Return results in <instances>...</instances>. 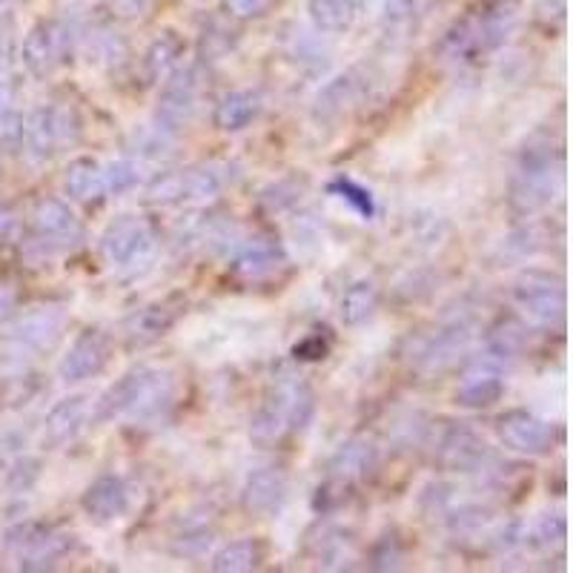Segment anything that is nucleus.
Returning <instances> with one entry per match:
<instances>
[{
	"label": "nucleus",
	"mask_w": 573,
	"mask_h": 573,
	"mask_svg": "<svg viewBox=\"0 0 573 573\" xmlns=\"http://www.w3.org/2000/svg\"><path fill=\"white\" fill-rule=\"evenodd\" d=\"M528 325L516 316H505L499 318L496 325L488 330V336H484V350H488V359L505 364L513 362V359H519V355L528 350Z\"/></svg>",
	"instance_id": "393cba45"
},
{
	"label": "nucleus",
	"mask_w": 573,
	"mask_h": 573,
	"mask_svg": "<svg viewBox=\"0 0 573 573\" xmlns=\"http://www.w3.org/2000/svg\"><path fill=\"white\" fill-rule=\"evenodd\" d=\"M327 341L321 336H307L293 348L295 359H304V362H318V359H327Z\"/></svg>",
	"instance_id": "a18cd8bd"
},
{
	"label": "nucleus",
	"mask_w": 573,
	"mask_h": 573,
	"mask_svg": "<svg viewBox=\"0 0 573 573\" xmlns=\"http://www.w3.org/2000/svg\"><path fill=\"white\" fill-rule=\"evenodd\" d=\"M378 468V447L373 438L353 436L344 445L336 447V453L327 461V476L344 479V482H362Z\"/></svg>",
	"instance_id": "5701e85b"
},
{
	"label": "nucleus",
	"mask_w": 573,
	"mask_h": 573,
	"mask_svg": "<svg viewBox=\"0 0 573 573\" xmlns=\"http://www.w3.org/2000/svg\"><path fill=\"white\" fill-rule=\"evenodd\" d=\"M198 98H201L198 67H182L164 81L159 106H155V124L173 136L178 129H187L198 113Z\"/></svg>",
	"instance_id": "f8f14e48"
},
{
	"label": "nucleus",
	"mask_w": 573,
	"mask_h": 573,
	"mask_svg": "<svg viewBox=\"0 0 573 573\" xmlns=\"http://www.w3.org/2000/svg\"><path fill=\"white\" fill-rule=\"evenodd\" d=\"M261 562H265V548L258 539H235L212 557L210 568L215 573H247L261 568Z\"/></svg>",
	"instance_id": "f704fd0d"
},
{
	"label": "nucleus",
	"mask_w": 573,
	"mask_h": 573,
	"mask_svg": "<svg viewBox=\"0 0 573 573\" xmlns=\"http://www.w3.org/2000/svg\"><path fill=\"white\" fill-rule=\"evenodd\" d=\"M499 442L522 456H548L553 451V428L528 410H505L496 419Z\"/></svg>",
	"instance_id": "4468645a"
},
{
	"label": "nucleus",
	"mask_w": 573,
	"mask_h": 573,
	"mask_svg": "<svg viewBox=\"0 0 573 573\" xmlns=\"http://www.w3.org/2000/svg\"><path fill=\"white\" fill-rule=\"evenodd\" d=\"M63 330H67V309L58 304L32 307L9 318L7 330L0 336V350L12 362H30L55 350Z\"/></svg>",
	"instance_id": "20e7f679"
},
{
	"label": "nucleus",
	"mask_w": 573,
	"mask_h": 573,
	"mask_svg": "<svg viewBox=\"0 0 573 573\" xmlns=\"http://www.w3.org/2000/svg\"><path fill=\"white\" fill-rule=\"evenodd\" d=\"M21 233V221H17V212L0 207V244L12 242L15 235Z\"/></svg>",
	"instance_id": "09e8293b"
},
{
	"label": "nucleus",
	"mask_w": 573,
	"mask_h": 573,
	"mask_svg": "<svg viewBox=\"0 0 573 573\" xmlns=\"http://www.w3.org/2000/svg\"><path fill=\"white\" fill-rule=\"evenodd\" d=\"M38 470L40 465L35 459H17L15 465H12V470H9V488H12V491H30L32 482L38 479Z\"/></svg>",
	"instance_id": "37998d69"
},
{
	"label": "nucleus",
	"mask_w": 573,
	"mask_h": 573,
	"mask_svg": "<svg viewBox=\"0 0 573 573\" xmlns=\"http://www.w3.org/2000/svg\"><path fill=\"white\" fill-rule=\"evenodd\" d=\"M539 17L542 21H565V0H542L539 3Z\"/></svg>",
	"instance_id": "8fccbe9b"
},
{
	"label": "nucleus",
	"mask_w": 573,
	"mask_h": 573,
	"mask_svg": "<svg viewBox=\"0 0 573 573\" xmlns=\"http://www.w3.org/2000/svg\"><path fill=\"white\" fill-rule=\"evenodd\" d=\"M63 189L67 196L78 204H101L106 196V184H104V166L95 159H75L69 161L67 175H63Z\"/></svg>",
	"instance_id": "b1692460"
},
{
	"label": "nucleus",
	"mask_w": 573,
	"mask_h": 573,
	"mask_svg": "<svg viewBox=\"0 0 573 573\" xmlns=\"http://www.w3.org/2000/svg\"><path fill=\"white\" fill-rule=\"evenodd\" d=\"M113 355V341L98 327L78 332V339L69 344L67 355L58 364V376L63 385H81L86 378H95L104 373Z\"/></svg>",
	"instance_id": "ddd939ff"
},
{
	"label": "nucleus",
	"mask_w": 573,
	"mask_h": 573,
	"mask_svg": "<svg viewBox=\"0 0 573 573\" xmlns=\"http://www.w3.org/2000/svg\"><path fill=\"white\" fill-rule=\"evenodd\" d=\"M307 15L321 35H344L355 26L359 3L355 0H307Z\"/></svg>",
	"instance_id": "2f4dec72"
},
{
	"label": "nucleus",
	"mask_w": 573,
	"mask_h": 573,
	"mask_svg": "<svg viewBox=\"0 0 573 573\" xmlns=\"http://www.w3.org/2000/svg\"><path fill=\"white\" fill-rule=\"evenodd\" d=\"M258 109H261V101H258L256 92L249 90H233L221 95V101L215 104V113H212V124L221 129V132H242L249 124L256 121Z\"/></svg>",
	"instance_id": "c85d7f7f"
},
{
	"label": "nucleus",
	"mask_w": 573,
	"mask_h": 573,
	"mask_svg": "<svg viewBox=\"0 0 573 573\" xmlns=\"http://www.w3.org/2000/svg\"><path fill=\"white\" fill-rule=\"evenodd\" d=\"M72 44V30L61 21H38L21 44V63L32 78L46 81L61 67Z\"/></svg>",
	"instance_id": "9b49d317"
},
{
	"label": "nucleus",
	"mask_w": 573,
	"mask_h": 573,
	"mask_svg": "<svg viewBox=\"0 0 573 573\" xmlns=\"http://www.w3.org/2000/svg\"><path fill=\"white\" fill-rule=\"evenodd\" d=\"M90 419L92 405L86 396H67V399L55 401L52 410L44 419V447L63 451V447L72 445L81 436Z\"/></svg>",
	"instance_id": "a211bd4d"
},
{
	"label": "nucleus",
	"mask_w": 573,
	"mask_h": 573,
	"mask_svg": "<svg viewBox=\"0 0 573 573\" xmlns=\"http://www.w3.org/2000/svg\"><path fill=\"white\" fill-rule=\"evenodd\" d=\"M316 416V393L307 378L295 370H279L265 393L261 408L249 419V442L258 447H276L286 436L302 433Z\"/></svg>",
	"instance_id": "f257e3e1"
},
{
	"label": "nucleus",
	"mask_w": 573,
	"mask_h": 573,
	"mask_svg": "<svg viewBox=\"0 0 573 573\" xmlns=\"http://www.w3.org/2000/svg\"><path fill=\"white\" fill-rule=\"evenodd\" d=\"M233 46V32H226L219 21H212L201 35V52L207 55V61H215Z\"/></svg>",
	"instance_id": "a19ab883"
},
{
	"label": "nucleus",
	"mask_w": 573,
	"mask_h": 573,
	"mask_svg": "<svg viewBox=\"0 0 573 573\" xmlns=\"http://www.w3.org/2000/svg\"><path fill=\"white\" fill-rule=\"evenodd\" d=\"M32 233H35V247L55 253V249L72 247L81 238V224L67 201L44 198L32 210Z\"/></svg>",
	"instance_id": "2eb2a0df"
},
{
	"label": "nucleus",
	"mask_w": 573,
	"mask_h": 573,
	"mask_svg": "<svg viewBox=\"0 0 573 573\" xmlns=\"http://www.w3.org/2000/svg\"><path fill=\"white\" fill-rule=\"evenodd\" d=\"M75 545V536L46 525V522H17L3 536V548L21 571H52Z\"/></svg>",
	"instance_id": "39448f33"
},
{
	"label": "nucleus",
	"mask_w": 573,
	"mask_h": 573,
	"mask_svg": "<svg viewBox=\"0 0 573 573\" xmlns=\"http://www.w3.org/2000/svg\"><path fill=\"white\" fill-rule=\"evenodd\" d=\"M568 519L559 511L539 513L528 525H522V548L534 553H553L565 548Z\"/></svg>",
	"instance_id": "cd10ccee"
},
{
	"label": "nucleus",
	"mask_w": 573,
	"mask_h": 573,
	"mask_svg": "<svg viewBox=\"0 0 573 573\" xmlns=\"http://www.w3.org/2000/svg\"><path fill=\"white\" fill-rule=\"evenodd\" d=\"M559 192V152L545 138H530L519 152L507 204L516 215H536L553 204Z\"/></svg>",
	"instance_id": "7ed1b4c3"
},
{
	"label": "nucleus",
	"mask_w": 573,
	"mask_h": 573,
	"mask_svg": "<svg viewBox=\"0 0 573 573\" xmlns=\"http://www.w3.org/2000/svg\"><path fill=\"white\" fill-rule=\"evenodd\" d=\"M479 52H484L482 44V30H479V21L476 17H461L445 32V38H442V55H445V61L461 63L476 58Z\"/></svg>",
	"instance_id": "72a5a7b5"
},
{
	"label": "nucleus",
	"mask_w": 573,
	"mask_h": 573,
	"mask_svg": "<svg viewBox=\"0 0 573 573\" xmlns=\"http://www.w3.org/2000/svg\"><path fill=\"white\" fill-rule=\"evenodd\" d=\"M290 482L279 468H258L244 479L242 507L253 516H276L284 507Z\"/></svg>",
	"instance_id": "aec40b11"
},
{
	"label": "nucleus",
	"mask_w": 573,
	"mask_h": 573,
	"mask_svg": "<svg viewBox=\"0 0 573 573\" xmlns=\"http://www.w3.org/2000/svg\"><path fill=\"white\" fill-rule=\"evenodd\" d=\"M513 304L522 309V316L539 327H562L565 321V279L551 270L519 272L513 281Z\"/></svg>",
	"instance_id": "0eeeda50"
},
{
	"label": "nucleus",
	"mask_w": 573,
	"mask_h": 573,
	"mask_svg": "<svg viewBox=\"0 0 573 573\" xmlns=\"http://www.w3.org/2000/svg\"><path fill=\"white\" fill-rule=\"evenodd\" d=\"M233 182V169L230 164H196L182 169V184H184V201H210V198L221 196V189Z\"/></svg>",
	"instance_id": "bb28decb"
},
{
	"label": "nucleus",
	"mask_w": 573,
	"mask_h": 573,
	"mask_svg": "<svg viewBox=\"0 0 573 573\" xmlns=\"http://www.w3.org/2000/svg\"><path fill=\"white\" fill-rule=\"evenodd\" d=\"M330 192L341 198V201H348L362 219H373L376 215V204H373V196H370V189H364L362 184L350 182V178H339V182L330 184Z\"/></svg>",
	"instance_id": "e433bc0d"
},
{
	"label": "nucleus",
	"mask_w": 573,
	"mask_h": 573,
	"mask_svg": "<svg viewBox=\"0 0 573 573\" xmlns=\"http://www.w3.org/2000/svg\"><path fill=\"white\" fill-rule=\"evenodd\" d=\"M416 15V0H385L387 26H408Z\"/></svg>",
	"instance_id": "c03bdc74"
},
{
	"label": "nucleus",
	"mask_w": 573,
	"mask_h": 573,
	"mask_svg": "<svg viewBox=\"0 0 573 573\" xmlns=\"http://www.w3.org/2000/svg\"><path fill=\"white\" fill-rule=\"evenodd\" d=\"M476 339H479V321H476L473 313H468V309L465 313H453L424 341L419 355H416V367L422 370L424 376L445 373L447 367H453L461 355L473 348Z\"/></svg>",
	"instance_id": "1a4fd4ad"
},
{
	"label": "nucleus",
	"mask_w": 573,
	"mask_h": 573,
	"mask_svg": "<svg viewBox=\"0 0 573 573\" xmlns=\"http://www.w3.org/2000/svg\"><path fill=\"white\" fill-rule=\"evenodd\" d=\"M143 63H147L150 81L164 83L166 78L175 75L184 67V40L175 32H161L159 38L150 44V49H147Z\"/></svg>",
	"instance_id": "473e14b6"
},
{
	"label": "nucleus",
	"mask_w": 573,
	"mask_h": 573,
	"mask_svg": "<svg viewBox=\"0 0 573 573\" xmlns=\"http://www.w3.org/2000/svg\"><path fill=\"white\" fill-rule=\"evenodd\" d=\"M17 309V290L9 284H0V327L15 316Z\"/></svg>",
	"instance_id": "de8ad7c7"
},
{
	"label": "nucleus",
	"mask_w": 573,
	"mask_h": 573,
	"mask_svg": "<svg viewBox=\"0 0 573 573\" xmlns=\"http://www.w3.org/2000/svg\"><path fill=\"white\" fill-rule=\"evenodd\" d=\"M284 265L286 253L279 242H272V238H253V242L242 244V247L235 249L230 270L244 281H261L270 279L272 272H279Z\"/></svg>",
	"instance_id": "4be33fe9"
},
{
	"label": "nucleus",
	"mask_w": 573,
	"mask_h": 573,
	"mask_svg": "<svg viewBox=\"0 0 573 573\" xmlns=\"http://www.w3.org/2000/svg\"><path fill=\"white\" fill-rule=\"evenodd\" d=\"M127 150L136 164H166L175 155L173 132L161 129L159 124L152 127L132 129V136L127 141Z\"/></svg>",
	"instance_id": "7c9ffc66"
},
{
	"label": "nucleus",
	"mask_w": 573,
	"mask_h": 573,
	"mask_svg": "<svg viewBox=\"0 0 573 573\" xmlns=\"http://www.w3.org/2000/svg\"><path fill=\"white\" fill-rule=\"evenodd\" d=\"M81 141V118L67 104H40L26 118L23 132V150L30 152L32 161L46 164L67 147Z\"/></svg>",
	"instance_id": "423d86ee"
},
{
	"label": "nucleus",
	"mask_w": 573,
	"mask_h": 573,
	"mask_svg": "<svg viewBox=\"0 0 573 573\" xmlns=\"http://www.w3.org/2000/svg\"><path fill=\"white\" fill-rule=\"evenodd\" d=\"M81 507L86 511V516L95 522H115L127 516L129 507H132V493H129V484L124 482L121 476H98L95 482L83 491Z\"/></svg>",
	"instance_id": "412c9836"
},
{
	"label": "nucleus",
	"mask_w": 573,
	"mask_h": 573,
	"mask_svg": "<svg viewBox=\"0 0 573 573\" xmlns=\"http://www.w3.org/2000/svg\"><path fill=\"white\" fill-rule=\"evenodd\" d=\"M212 542V530L207 525H192L184 534H178L175 539V553H182V557H198L201 551H207Z\"/></svg>",
	"instance_id": "ea45409f"
},
{
	"label": "nucleus",
	"mask_w": 573,
	"mask_h": 573,
	"mask_svg": "<svg viewBox=\"0 0 573 573\" xmlns=\"http://www.w3.org/2000/svg\"><path fill=\"white\" fill-rule=\"evenodd\" d=\"M393 536H385L382 542H378L376 553H373V565L378 568V571H390V568H399L401 565V553L393 551Z\"/></svg>",
	"instance_id": "49530a36"
},
{
	"label": "nucleus",
	"mask_w": 573,
	"mask_h": 573,
	"mask_svg": "<svg viewBox=\"0 0 573 573\" xmlns=\"http://www.w3.org/2000/svg\"><path fill=\"white\" fill-rule=\"evenodd\" d=\"M159 235L147 219L138 215H118L101 233V256L115 270H138L155 256Z\"/></svg>",
	"instance_id": "6e6552de"
},
{
	"label": "nucleus",
	"mask_w": 573,
	"mask_h": 573,
	"mask_svg": "<svg viewBox=\"0 0 573 573\" xmlns=\"http://www.w3.org/2000/svg\"><path fill=\"white\" fill-rule=\"evenodd\" d=\"M502 396H505V373H502V364L488 355L482 362L470 364L456 387V401L468 410L493 408L496 401H502Z\"/></svg>",
	"instance_id": "dca6fc26"
},
{
	"label": "nucleus",
	"mask_w": 573,
	"mask_h": 573,
	"mask_svg": "<svg viewBox=\"0 0 573 573\" xmlns=\"http://www.w3.org/2000/svg\"><path fill=\"white\" fill-rule=\"evenodd\" d=\"M378 302H382V293H378L376 281L359 279L344 290L339 302V318L341 325L355 330V327H364L370 318L376 316Z\"/></svg>",
	"instance_id": "c756f323"
},
{
	"label": "nucleus",
	"mask_w": 573,
	"mask_h": 573,
	"mask_svg": "<svg viewBox=\"0 0 573 573\" xmlns=\"http://www.w3.org/2000/svg\"><path fill=\"white\" fill-rule=\"evenodd\" d=\"M141 182V173H138V164L132 159L113 161L109 166H104V184L109 196H127Z\"/></svg>",
	"instance_id": "c9c22d12"
},
{
	"label": "nucleus",
	"mask_w": 573,
	"mask_h": 573,
	"mask_svg": "<svg viewBox=\"0 0 573 573\" xmlns=\"http://www.w3.org/2000/svg\"><path fill=\"white\" fill-rule=\"evenodd\" d=\"M187 307L189 302L184 293H169L164 299L143 304L136 316H132V321H129V339L138 341V344L161 339V336H166V332L187 316Z\"/></svg>",
	"instance_id": "6ab92c4d"
},
{
	"label": "nucleus",
	"mask_w": 573,
	"mask_h": 573,
	"mask_svg": "<svg viewBox=\"0 0 573 573\" xmlns=\"http://www.w3.org/2000/svg\"><path fill=\"white\" fill-rule=\"evenodd\" d=\"M230 17H242V21H253V17H265L270 12L272 0H221Z\"/></svg>",
	"instance_id": "79ce46f5"
},
{
	"label": "nucleus",
	"mask_w": 573,
	"mask_h": 573,
	"mask_svg": "<svg viewBox=\"0 0 573 573\" xmlns=\"http://www.w3.org/2000/svg\"><path fill=\"white\" fill-rule=\"evenodd\" d=\"M313 557L321 568L344 571V568H353V562L359 559V545H355L350 530L339 528V525H327L313 539Z\"/></svg>",
	"instance_id": "a878e982"
},
{
	"label": "nucleus",
	"mask_w": 573,
	"mask_h": 573,
	"mask_svg": "<svg viewBox=\"0 0 573 573\" xmlns=\"http://www.w3.org/2000/svg\"><path fill=\"white\" fill-rule=\"evenodd\" d=\"M433 453H436L438 465L453 473L496 476V459H493L491 447L465 424H447L438 430Z\"/></svg>",
	"instance_id": "9d476101"
},
{
	"label": "nucleus",
	"mask_w": 573,
	"mask_h": 573,
	"mask_svg": "<svg viewBox=\"0 0 573 573\" xmlns=\"http://www.w3.org/2000/svg\"><path fill=\"white\" fill-rule=\"evenodd\" d=\"M175 378L169 370L161 367H132L127 370L113 387H106L104 396L95 401L92 419L95 422H150L173 408Z\"/></svg>",
	"instance_id": "f03ea898"
},
{
	"label": "nucleus",
	"mask_w": 573,
	"mask_h": 573,
	"mask_svg": "<svg viewBox=\"0 0 573 573\" xmlns=\"http://www.w3.org/2000/svg\"><path fill=\"white\" fill-rule=\"evenodd\" d=\"M370 81L359 72H344V75H336L330 83H325L316 95V104H313V118L318 124H336L341 121L344 115L353 113L355 106L362 104L364 95H367Z\"/></svg>",
	"instance_id": "f3484780"
},
{
	"label": "nucleus",
	"mask_w": 573,
	"mask_h": 573,
	"mask_svg": "<svg viewBox=\"0 0 573 573\" xmlns=\"http://www.w3.org/2000/svg\"><path fill=\"white\" fill-rule=\"evenodd\" d=\"M350 488H353V484L344 482V479L327 476V482L318 488L316 499H313V507H316V513H325V516H327V513L339 511V507L348 505Z\"/></svg>",
	"instance_id": "58836bf2"
},
{
	"label": "nucleus",
	"mask_w": 573,
	"mask_h": 573,
	"mask_svg": "<svg viewBox=\"0 0 573 573\" xmlns=\"http://www.w3.org/2000/svg\"><path fill=\"white\" fill-rule=\"evenodd\" d=\"M23 132H26V118H23L21 109H17V106L0 109V150L21 152Z\"/></svg>",
	"instance_id": "4c0bfd02"
}]
</instances>
